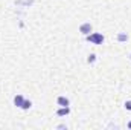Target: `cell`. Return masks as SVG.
Here are the masks:
<instances>
[{"mask_svg":"<svg viewBox=\"0 0 131 130\" xmlns=\"http://www.w3.org/2000/svg\"><path fill=\"white\" fill-rule=\"evenodd\" d=\"M85 40L89 41V43H92V44H104V41H105V35L102 32H92L89 34V35H85Z\"/></svg>","mask_w":131,"mask_h":130,"instance_id":"6da1fadb","label":"cell"},{"mask_svg":"<svg viewBox=\"0 0 131 130\" xmlns=\"http://www.w3.org/2000/svg\"><path fill=\"white\" fill-rule=\"evenodd\" d=\"M79 32L82 34L84 37L89 35V34H92L93 32V26H92V23H90V22H84V23H81V25H79Z\"/></svg>","mask_w":131,"mask_h":130,"instance_id":"7a4b0ae2","label":"cell"},{"mask_svg":"<svg viewBox=\"0 0 131 130\" xmlns=\"http://www.w3.org/2000/svg\"><path fill=\"white\" fill-rule=\"evenodd\" d=\"M57 104L60 106V107H66V106H70V99L64 95H60V97L57 98Z\"/></svg>","mask_w":131,"mask_h":130,"instance_id":"3957f363","label":"cell"},{"mask_svg":"<svg viewBox=\"0 0 131 130\" xmlns=\"http://www.w3.org/2000/svg\"><path fill=\"white\" fill-rule=\"evenodd\" d=\"M69 113H70V107H69V106H66V107H58V110H57V116H60V118L67 116Z\"/></svg>","mask_w":131,"mask_h":130,"instance_id":"277c9868","label":"cell"},{"mask_svg":"<svg viewBox=\"0 0 131 130\" xmlns=\"http://www.w3.org/2000/svg\"><path fill=\"white\" fill-rule=\"evenodd\" d=\"M23 101H25V97H23L21 94H17V95L14 97V106H15V107H18V109H21Z\"/></svg>","mask_w":131,"mask_h":130,"instance_id":"5b68a950","label":"cell"},{"mask_svg":"<svg viewBox=\"0 0 131 130\" xmlns=\"http://www.w3.org/2000/svg\"><path fill=\"white\" fill-rule=\"evenodd\" d=\"M128 38H130V37H128V34L127 32H119L117 34V37H116V40H117L119 43H127Z\"/></svg>","mask_w":131,"mask_h":130,"instance_id":"8992f818","label":"cell"},{"mask_svg":"<svg viewBox=\"0 0 131 130\" xmlns=\"http://www.w3.org/2000/svg\"><path fill=\"white\" fill-rule=\"evenodd\" d=\"M31 107H32V101H31V99H26V98H25V101H23V106H21V109H23V110H29Z\"/></svg>","mask_w":131,"mask_h":130,"instance_id":"52a82bcc","label":"cell"},{"mask_svg":"<svg viewBox=\"0 0 131 130\" xmlns=\"http://www.w3.org/2000/svg\"><path fill=\"white\" fill-rule=\"evenodd\" d=\"M95 61H96V54H90V55L87 57V63H89V64H93Z\"/></svg>","mask_w":131,"mask_h":130,"instance_id":"ba28073f","label":"cell"},{"mask_svg":"<svg viewBox=\"0 0 131 130\" xmlns=\"http://www.w3.org/2000/svg\"><path fill=\"white\" fill-rule=\"evenodd\" d=\"M124 107H125V110H128V112H131V99H127V101H125Z\"/></svg>","mask_w":131,"mask_h":130,"instance_id":"9c48e42d","label":"cell"},{"mask_svg":"<svg viewBox=\"0 0 131 130\" xmlns=\"http://www.w3.org/2000/svg\"><path fill=\"white\" fill-rule=\"evenodd\" d=\"M57 129H66L67 130V126H66V124H60V126H57Z\"/></svg>","mask_w":131,"mask_h":130,"instance_id":"30bf717a","label":"cell"},{"mask_svg":"<svg viewBox=\"0 0 131 130\" xmlns=\"http://www.w3.org/2000/svg\"><path fill=\"white\" fill-rule=\"evenodd\" d=\"M127 129L131 130V121H128V124H127Z\"/></svg>","mask_w":131,"mask_h":130,"instance_id":"8fae6325","label":"cell"},{"mask_svg":"<svg viewBox=\"0 0 131 130\" xmlns=\"http://www.w3.org/2000/svg\"><path fill=\"white\" fill-rule=\"evenodd\" d=\"M130 58H131V55H130Z\"/></svg>","mask_w":131,"mask_h":130,"instance_id":"7c38bea8","label":"cell"}]
</instances>
